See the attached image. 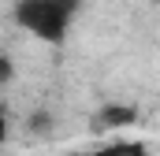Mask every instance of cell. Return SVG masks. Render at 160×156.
Here are the masks:
<instances>
[{
    "instance_id": "cell-1",
    "label": "cell",
    "mask_w": 160,
    "mask_h": 156,
    "mask_svg": "<svg viewBox=\"0 0 160 156\" xmlns=\"http://www.w3.org/2000/svg\"><path fill=\"white\" fill-rule=\"evenodd\" d=\"M82 0H15V26L45 45H60L78 19Z\"/></svg>"
},
{
    "instance_id": "cell-2",
    "label": "cell",
    "mask_w": 160,
    "mask_h": 156,
    "mask_svg": "<svg viewBox=\"0 0 160 156\" xmlns=\"http://www.w3.org/2000/svg\"><path fill=\"white\" fill-rule=\"evenodd\" d=\"M134 123H138V112H134V108H127V104H108V108L97 112L93 130L112 134V130H127V126H134Z\"/></svg>"
},
{
    "instance_id": "cell-3",
    "label": "cell",
    "mask_w": 160,
    "mask_h": 156,
    "mask_svg": "<svg viewBox=\"0 0 160 156\" xmlns=\"http://www.w3.org/2000/svg\"><path fill=\"white\" fill-rule=\"evenodd\" d=\"M89 156H153V149L142 138H112V141L97 145Z\"/></svg>"
},
{
    "instance_id": "cell-4",
    "label": "cell",
    "mask_w": 160,
    "mask_h": 156,
    "mask_svg": "<svg viewBox=\"0 0 160 156\" xmlns=\"http://www.w3.org/2000/svg\"><path fill=\"white\" fill-rule=\"evenodd\" d=\"M30 130H34V134H48V130H52V115H48V112H34V119H30Z\"/></svg>"
},
{
    "instance_id": "cell-5",
    "label": "cell",
    "mask_w": 160,
    "mask_h": 156,
    "mask_svg": "<svg viewBox=\"0 0 160 156\" xmlns=\"http://www.w3.org/2000/svg\"><path fill=\"white\" fill-rule=\"evenodd\" d=\"M11 78H15V60H11L8 52H0V85L11 82Z\"/></svg>"
},
{
    "instance_id": "cell-6",
    "label": "cell",
    "mask_w": 160,
    "mask_h": 156,
    "mask_svg": "<svg viewBox=\"0 0 160 156\" xmlns=\"http://www.w3.org/2000/svg\"><path fill=\"white\" fill-rule=\"evenodd\" d=\"M8 134H11V115H8V104H4V97H0V145L8 141Z\"/></svg>"
}]
</instances>
